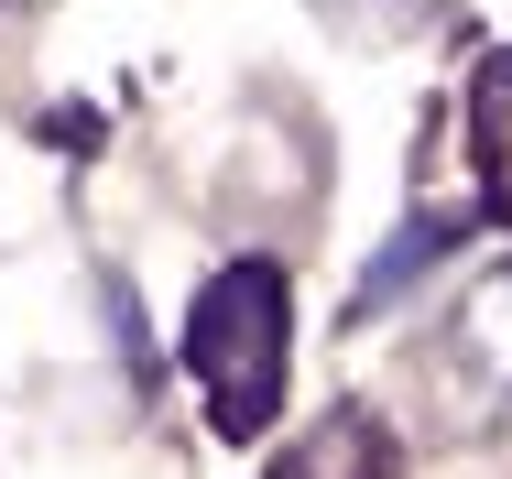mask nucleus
Returning a JSON list of instances; mask_svg holds the SVG:
<instances>
[{
	"label": "nucleus",
	"instance_id": "nucleus-4",
	"mask_svg": "<svg viewBox=\"0 0 512 479\" xmlns=\"http://www.w3.org/2000/svg\"><path fill=\"white\" fill-rule=\"evenodd\" d=\"M480 164H491V196L512 207V55L480 66Z\"/></svg>",
	"mask_w": 512,
	"mask_h": 479
},
{
	"label": "nucleus",
	"instance_id": "nucleus-3",
	"mask_svg": "<svg viewBox=\"0 0 512 479\" xmlns=\"http://www.w3.org/2000/svg\"><path fill=\"white\" fill-rule=\"evenodd\" d=\"M447 251H458V218H447V207L404 218V240H393V251H382V273H371V305H393V284L425 273V262H447Z\"/></svg>",
	"mask_w": 512,
	"mask_h": 479
},
{
	"label": "nucleus",
	"instance_id": "nucleus-1",
	"mask_svg": "<svg viewBox=\"0 0 512 479\" xmlns=\"http://www.w3.org/2000/svg\"><path fill=\"white\" fill-rule=\"evenodd\" d=\"M284 360H295V316H284V273L273 262H229L186 316V371L207 382L218 425L251 436L284 403Z\"/></svg>",
	"mask_w": 512,
	"mask_h": 479
},
{
	"label": "nucleus",
	"instance_id": "nucleus-2",
	"mask_svg": "<svg viewBox=\"0 0 512 479\" xmlns=\"http://www.w3.org/2000/svg\"><path fill=\"white\" fill-rule=\"evenodd\" d=\"M447 360H458V371H480V392H491V403H512V273H491V284L458 305Z\"/></svg>",
	"mask_w": 512,
	"mask_h": 479
}]
</instances>
